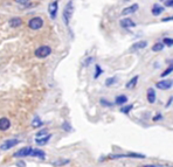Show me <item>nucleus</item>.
<instances>
[{
    "label": "nucleus",
    "instance_id": "f257e3e1",
    "mask_svg": "<svg viewBox=\"0 0 173 167\" xmlns=\"http://www.w3.org/2000/svg\"><path fill=\"white\" fill-rule=\"evenodd\" d=\"M73 14H74V1L70 0V1H68V4L66 5V7L63 9V21H64L66 26L69 25Z\"/></svg>",
    "mask_w": 173,
    "mask_h": 167
},
{
    "label": "nucleus",
    "instance_id": "f03ea898",
    "mask_svg": "<svg viewBox=\"0 0 173 167\" xmlns=\"http://www.w3.org/2000/svg\"><path fill=\"white\" fill-rule=\"evenodd\" d=\"M35 56L37 58H46L47 56H49L50 54H52V48H50L49 46H41V47H39V48L35 50Z\"/></svg>",
    "mask_w": 173,
    "mask_h": 167
},
{
    "label": "nucleus",
    "instance_id": "7ed1b4c3",
    "mask_svg": "<svg viewBox=\"0 0 173 167\" xmlns=\"http://www.w3.org/2000/svg\"><path fill=\"white\" fill-rule=\"evenodd\" d=\"M43 26V20H42L40 16H35V18H32L28 22V27L33 31H37V29L42 28Z\"/></svg>",
    "mask_w": 173,
    "mask_h": 167
},
{
    "label": "nucleus",
    "instance_id": "20e7f679",
    "mask_svg": "<svg viewBox=\"0 0 173 167\" xmlns=\"http://www.w3.org/2000/svg\"><path fill=\"white\" fill-rule=\"evenodd\" d=\"M58 9H59V0H55L53 3H50L48 6V13H49L50 19H56L58 15Z\"/></svg>",
    "mask_w": 173,
    "mask_h": 167
},
{
    "label": "nucleus",
    "instance_id": "39448f33",
    "mask_svg": "<svg viewBox=\"0 0 173 167\" xmlns=\"http://www.w3.org/2000/svg\"><path fill=\"white\" fill-rule=\"evenodd\" d=\"M32 147L28 146V147H24V148H21L19 150L18 152H15L13 157L14 158H22V157H31V153H32Z\"/></svg>",
    "mask_w": 173,
    "mask_h": 167
},
{
    "label": "nucleus",
    "instance_id": "423d86ee",
    "mask_svg": "<svg viewBox=\"0 0 173 167\" xmlns=\"http://www.w3.org/2000/svg\"><path fill=\"white\" fill-rule=\"evenodd\" d=\"M18 144H19V139H8V140H6V142L3 143V145L0 146V148L6 151V150H9V148L14 147L15 145H18Z\"/></svg>",
    "mask_w": 173,
    "mask_h": 167
},
{
    "label": "nucleus",
    "instance_id": "0eeeda50",
    "mask_svg": "<svg viewBox=\"0 0 173 167\" xmlns=\"http://www.w3.org/2000/svg\"><path fill=\"white\" fill-rule=\"evenodd\" d=\"M156 86L160 90H169L172 88V81L171 80H163L156 83Z\"/></svg>",
    "mask_w": 173,
    "mask_h": 167
},
{
    "label": "nucleus",
    "instance_id": "6e6552de",
    "mask_svg": "<svg viewBox=\"0 0 173 167\" xmlns=\"http://www.w3.org/2000/svg\"><path fill=\"white\" fill-rule=\"evenodd\" d=\"M138 4H132L131 6H129V7H125L122 11V15H129V14H132V13L137 12V9H138Z\"/></svg>",
    "mask_w": 173,
    "mask_h": 167
},
{
    "label": "nucleus",
    "instance_id": "1a4fd4ad",
    "mask_svg": "<svg viewBox=\"0 0 173 167\" xmlns=\"http://www.w3.org/2000/svg\"><path fill=\"white\" fill-rule=\"evenodd\" d=\"M148 47V41H139V42H136L135 45H132V47L130 48L131 52H137V50H140V49H144Z\"/></svg>",
    "mask_w": 173,
    "mask_h": 167
},
{
    "label": "nucleus",
    "instance_id": "9d476101",
    "mask_svg": "<svg viewBox=\"0 0 173 167\" xmlns=\"http://www.w3.org/2000/svg\"><path fill=\"white\" fill-rule=\"evenodd\" d=\"M120 24V26H122L123 28H133V27H136V24H135L131 19H129V18L122 19Z\"/></svg>",
    "mask_w": 173,
    "mask_h": 167
},
{
    "label": "nucleus",
    "instance_id": "9b49d317",
    "mask_svg": "<svg viewBox=\"0 0 173 167\" xmlns=\"http://www.w3.org/2000/svg\"><path fill=\"white\" fill-rule=\"evenodd\" d=\"M11 126V120L6 117L0 118V131H7Z\"/></svg>",
    "mask_w": 173,
    "mask_h": 167
},
{
    "label": "nucleus",
    "instance_id": "f8f14e48",
    "mask_svg": "<svg viewBox=\"0 0 173 167\" xmlns=\"http://www.w3.org/2000/svg\"><path fill=\"white\" fill-rule=\"evenodd\" d=\"M8 25L9 27H12V28H18V27H20L22 25V20L20 18H12V19H9Z\"/></svg>",
    "mask_w": 173,
    "mask_h": 167
},
{
    "label": "nucleus",
    "instance_id": "ddd939ff",
    "mask_svg": "<svg viewBox=\"0 0 173 167\" xmlns=\"http://www.w3.org/2000/svg\"><path fill=\"white\" fill-rule=\"evenodd\" d=\"M52 138V135H47V136H43V137H39V138L35 139V143L37 145H46V144L48 143Z\"/></svg>",
    "mask_w": 173,
    "mask_h": 167
},
{
    "label": "nucleus",
    "instance_id": "4468645a",
    "mask_svg": "<svg viewBox=\"0 0 173 167\" xmlns=\"http://www.w3.org/2000/svg\"><path fill=\"white\" fill-rule=\"evenodd\" d=\"M165 11V8L164 7H161L160 5H158V4H154L153 5V7H152V14L153 15H156V16H158V15H160L161 13L164 12Z\"/></svg>",
    "mask_w": 173,
    "mask_h": 167
},
{
    "label": "nucleus",
    "instance_id": "2eb2a0df",
    "mask_svg": "<svg viewBox=\"0 0 173 167\" xmlns=\"http://www.w3.org/2000/svg\"><path fill=\"white\" fill-rule=\"evenodd\" d=\"M31 157H35V158H40V159H45L46 157V153L45 151H42V150H32V153H31Z\"/></svg>",
    "mask_w": 173,
    "mask_h": 167
},
{
    "label": "nucleus",
    "instance_id": "dca6fc26",
    "mask_svg": "<svg viewBox=\"0 0 173 167\" xmlns=\"http://www.w3.org/2000/svg\"><path fill=\"white\" fill-rule=\"evenodd\" d=\"M148 103H151V104H153V103L156 102V91H154V89H152V88H150V89L148 90Z\"/></svg>",
    "mask_w": 173,
    "mask_h": 167
},
{
    "label": "nucleus",
    "instance_id": "f3484780",
    "mask_svg": "<svg viewBox=\"0 0 173 167\" xmlns=\"http://www.w3.org/2000/svg\"><path fill=\"white\" fill-rule=\"evenodd\" d=\"M128 102V97L125 96V95H120V96H117L115 98V103L116 104H118V105H123L125 103Z\"/></svg>",
    "mask_w": 173,
    "mask_h": 167
},
{
    "label": "nucleus",
    "instance_id": "a211bd4d",
    "mask_svg": "<svg viewBox=\"0 0 173 167\" xmlns=\"http://www.w3.org/2000/svg\"><path fill=\"white\" fill-rule=\"evenodd\" d=\"M137 82H138V76H135L133 78H131V80L126 83V89H133V88L136 86Z\"/></svg>",
    "mask_w": 173,
    "mask_h": 167
},
{
    "label": "nucleus",
    "instance_id": "6ab92c4d",
    "mask_svg": "<svg viewBox=\"0 0 173 167\" xmlns=\"http://www.w3.org/2000/svg\"><path fill=\"white\" fill-rule=\"evenodd\" d=\"M70 161L68 159H59L56 160V161H54L53 165L54 166H64V165H67V164H69Z\"/></svg>",
    "mask_w": 173,
    "mask_h": 167
},
{
    "label": "nucleus",
    "instance_id": "aec40b11",
    "mask_svg": "<svg viewBox=\"0 0 173 167\" xmlns=\"http://www.w3.org/2000/svg\"><path fill=\"white\" fill-rule=\"evenodd\" d=\"M164 49V45L161 42H157L154 45L152 46V50L153 52H161Z\"/></svg>",
    "mask_w": 173,
    "mask_h": 167
},
{
    "label": "nucleus",
    "instance_id": "412c9836",
    "mask_svg": "<svg viewBox=\"0 0 173 167\" xmlns=\"http://www.w3.org/2000/svg\"><path fill=\"white\" fill-rule=\"evenodd\" d=\"M43 125V122L40 120V118H34L33 122H32V126L33 127H40Z\"/></svg>",
    "mask_w": 173,
    "mask_h": 167
},
{
    "label": "nucleus",
    "instance_id": "4be33fe9",
    "mask_svg": "<svg viewBox=\"0 0 173 167\" xmlns=\"http://www.w3.org/2000/svg\"><path fill=\"white\" fill-rule=\"evenodd\" d=\"M132 108H133V105H126V106H123L122 109H120V112H123V114H128L130 111L132 110Z\"/></svg>",
    "mask_w": 173,
    "mask_h": 167
},
{
    "label": "nucleus",
    "instance_id": "5701e85b",
    "mask_svg": "<svg viewBox=\"0 0 173 167\" xmlns=\"http://www.w3.org/2000/svg\"><path fill=\"white\" fill-rule=\"evenodd\" d=\"M163 45L164 46H169V47H172L173 46V40L171 37H165L163 40Z\"/></svg>",
    "mask_w": 173,
    "mask_h": 167
},
{
    "label": "nucleus",
    "instance_id": "b1692460",
    "mask_svg": "<svg viewBox=\"0 0 173 167\" xmlns=\"http://www.w3.org/2000/svg\"><path fill=\"white\" fill-rule=\"evenodd\" d=\"M116 81H117V78L116 77H110V78H107V81H105V86H110L112 84H115Z\"/></svg>",
    "mask_w": 173,
    "mask_h": 167
},
{
    "label": "nucleus",
    "instance_id": "393cba45",
    "mask_svg": "<svg viewBox=\"0 0 173 167\" xmlns=\"http://www.w3.org/2000/svg\"><path fill=\"white\" fill-rule=\"evenodd\" d=\"M95 68H96V73H95V75H94V77H95V78H98V77H99V75H101V74L103 73V70L101 69V67H99L98 64H96V65H95Z\"/></svg>",
    "mask_w": 173,
    "mask_h": 167
},
{
    "label": "nucleus",
    "instance_id": "a878e982",
    "mask_svg": "<svg viewBox=\"0 0 173 167\" xmlns=\"http://www.w3.org/2000/svg\"><path fill=\"white\" fill-rule=\"evenodd\" d=\"M172 69H173V68H172V64H171V65H170V67H169V68H167V69L165 70L164 73L161 74V77H165V76H167L169 74L172 73Z\"/></svg>",
    "mask_w": 173,
    "mask_h": 167
},
{
    "label": "nucleus",
    "instance_id": "bb28decb",
    "mask_svg": "<svg viewBox=\"0 0 173 167\" xmlns=\"http://www.w3.org/2000/svg\"><path fill=\"white\" fill-rule=\"evenodd\" d=\"M48 135V130H46V129H43V130L39 131L36 135V138H39V137H43V136H47Z\"/></svg>",
    "mask_w": 173,
    "mask_h": 167
},
{
    "label": "nucleus",
    "instance_id": "cd10ccee",
    "mask_svg": "<svg viewBox=\"0 0 173 167\" xmlns=\"http://www.w3.org/2000/svg\"><path fill=\"white\" fill-rule=\"evenodd\" d=\"M101 104H102L103 106H112V103L108 102L105 98H102V99H101Z\"/></svg>",
    "mask_w": 173,
    "mask_h": 167
},
{
    "label": "nucleus",
    "instance_id": "c85d7f7f",
    "mask_svg": "<svg viewBox=\"0 0 173 167\" xmlns=\"http://www.w3.org/2000/svg\"><path fill=\"white\" fill-rule=\"evenodd\" d=\"M94 61V57H89V58H87L86 61H84V63H83V65H86V67H88V65L90 64L91 62Z\"/></svg>",
    "mask_w": 173,
    "mask_h": 167
},
{
    "label": "nucleus",
    "instance_id": "c756f323",
    "mask_svg": "<svg viewBox=\"0 0 173 167\" xmlns=\"http://www.w3.org/2000/svg\"><path fill=\"white\" fill-rule=\"evenodd\" d=\"M164 1L166 7H172L173 6V0H164Z\"/></svg>",
    "mask_w": 173,
    "mask_h": 167
},
{
    "label": "nucleus",
    "instance_id": "7c9ffc66",
    "mask_svg": "<svg viewBox=\"0 0 173 167\" xmlns=\"http://www.w3.org/2000/svg\"><path fill=\"white\" fill-rule=\"evenodd\" d=\"M19 5H27L29 3V0H15Z\"/></svg>",
    "mask_w": 173,
    "mask_h": 167
},
{
    "label": "nucleus",
    "instance_id": "2f4dec72",
    "mask_svg": "<svg viewBox=\"0 0 173 167\" xmlns=\"http://www.w3.org/2000/svg\"><path fill=\"white\" fill-rule=\"evenodd\" d=\"M161 118H163V116L159 114H156V116L153 117V120H154V122H157V120H160Z\"/></svg>",
    "mask_w": 173,
    "mask_h": 167
},
{
    "label": "nucleus",
    "instance_id": "473e14b6",
    "mask_svg": "<svg viewBox=\"0 0 173 167\" xmlns=\"http://www.w3.org/2000/svg\"><path fill=\"white\" fill-rule=\"evenodd\" d=\"M62 127H63V130H67V131H70V130H71V129H70V126L68 125V124H67V123H64V124L62 125Z\"/></svg>",
    "mask_w": 173,
    "mask_h": 167
},
{
    "label": "nucleus",
    "instance_id": "72a5a7b5",
    "mask_svg": "<svg viewBox=\"0 0 173 167\" xmlns=\"http://www.w3.org/2000/svg\"><path fill=\"white\" fill-rule=\"evenodd\" d=\"M171 104H172V96H171V97H170L169 102L166 103V105H165V108H169V106H171Z\"/></svg>",
    "mask_w": 173,
    "mask_h": 167
},
{
    "label": "nucleus",
    "instance_id": "f704fd0d",
    "mask_svg": "<svg viewBox=\"0 0 173 167\" xmlns=\"http://www.w3.org/2000/svg\"><path fill=\"white\" fill-rule=\"evenodd\" d=\"M173 18L172 16H170V18H165V19H163V21H172Z\"/></svg>",
    "mask_w": 173,
    "mask_h": 167
},
{
    "label": "nucleus",
    "instance_id": "c9c22d12",
    "mask_svg": "<svg viewBox=\"0 0 173 167\" xmlns=\"http://www.w3.org/2000/svg\"><path fill=\"white\" fill-rule=\"evenodd\" d=\"M18 166H20V167H25V163H20V164H18Z\"/></svg>",
    "mask_w": 173,
    "mask_h": 167
}]
</instances>
